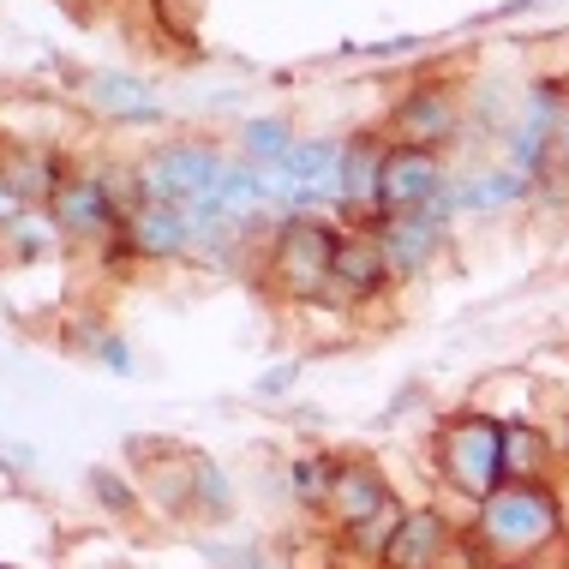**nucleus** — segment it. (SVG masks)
Here are the masks:
<instances>
[{
  "instance_id": "nucleus-1",
  "label": "nucleus",
  "mask_w": 569,
  "mask_h": 569,
  "mask_svg": "<svg viewBox=\"0 0 569 569\" xmlns=\"http://www.w3.org/2000/svg\"><path fill=\"white\" fill-rule=\"evenodd\" d=\"M486 540L498 551H510V558H521V551L546 546L551 533H558V503L546 498L533 480H516V486H498L486 498V516H480Z\"/></svg>"
},
{
  "instance_id": "nucleus-2",
  "label": "nucleus",
  "mask_w": 569,
  "mask_h": 569,
  "mask_svg": "<svg viewBox=\"0 0 569 569\" xmlns=\"http://www.w3.org/2000/svg\"><path fill=\"white\" fill-rule=\"evenodd\" d=\"M438 461L461 491L491 498V491H498V473H503V432L491 420H456L438 443Z\"/></svg>"
},
{
  "instance_id": "nucleus-3",
  "label": "nucleus",
  "mask_w": 569,
  "mask_h": 569,
  "mask_svg": "<svg viewBox=\"0 0 569 569\" xmlns=\"http://www.w3.org/2000/svg\"><path fill=\"white\" fill-rule=\"evenodd\" d=\"M330 264H336V240H330V228H318V222H300L276 240V276H282L295 295H312L330 276Z\"/></svg>"
},
{
  "instance_id": "nucleus-4",
  "label": "nucleus",
  "mask_w": 569,
  "mask_h": 569,
  "mask_svg": "<svg viewBox=\"0 0 569 569\" xmlns=\"http://www.w3.org/2000/svg\"><path fill=\"white\" fill-rule=\"evenodd\" d=\"M432 198H438V162L420 144H402L383 157V192H378L383 210H402L408 217V210H426Z\"/></svg>"
},
{
  "instance_id": "nucleus-5",
  "label": "nucleus",
  "mask_w": 569,
  "mask_h": 569,
  "mask_svg": "<svg viewBox=\"0 0 569 569\" xmlns=\"http://www.w3.org/2000/svg\"><path fill=\"white\" fill-rule=\"evenodd\" d=\"M192 234V217H187V204H162V198H144V204L127 217V240L138 246V252H150V258H168V252H180Z\"/></svg>"
},
{
  "instance_id": "nucleus-6",
  "label": "nucleus",
  "mask_w": 569,
  "mask_h": 569,
  "mask_svg": "<svg viewBox=\"0 0 569 569\" xmlns=\"http://www.w3.org/2000/svg\"><path fill=\"white\" fill-rule=\"evenodd\" d=\"M378 246H383V258H390L396 276H413L426 258H432V246H438V217H432V210H426V217H420V210H408V217L390 222V234H383Z\"/></svg>"
},
{
  "instance_id": "nucleus-7",
  "label": "nucleus",
  "mask_w": 569,
  "mask_h": 569,
  "mask_svg": "<svg viewBox=\"0 0 569 569\" xmlns=\"http://www.w3.org/2000/svg\"><path fill=\"white\" fill-rule=\"evenodd\" d=\"M325 503L336 510V521L360 528V521H366V516H378L390 498H383V486H378V473H372V468H342V473L330 480V498H325Z\"/></svg>"
},
{
  "instance_id": "nucleus-8",
  "label": "nucleus",
  "mask_w": 569,
  "mask_h": 569,
  "mask_svg": "<svg viewBox=\"0 0 569 569\" xmlns=\"http://www.w3.org/2000/svg\"><path fill=\"white\" fill-rule=\"evenodd\" d=\"M438 551H443V521L438 516H402V528H396L383 563L390 569H432Z\"/></svg>"
},
{
  "instance_id": "nucleus-9",
  "label": "nucleus",
  "mask_w": 569,
  "mask_h": 569,
  "mask_svg": "<svg viewBox=\"0 0 569 569\" xmlns=\"http://www.w3.org/2000/svg\"><path fill=\"white\" fill-rule=\"evenodd\" d=\"M54 222L67 228V234H102V228H109V192L90 187V180L54 187Z\"/></svg>"
},
{
  "instance_id": "nucleus-10",
  "label": "nucleus",
  "mask_w": 569,
  "mask_h": 569,
  "mask_svg": "<svg viewBox=\"0 0 569 569\" xmlns=\"http://www.w3.org/2000/svg\"><path fill=\"white\" fill-rule=\"evenodd\" d=\"M336 192L353 198V204H372V198L383 192V157L366 138H353V144L342 150V168H336Z\"/></svg>"
},
{
  "instance_id": "nucleus-11",
  "label": "nucleus",
  "mask_w": 569,
  "mask_h": 569,
  "mask_svg": "<svg viewBox=\"0 0 569 569\" xmlns=\"http://www.w3.org/2000/svg\"><path fill=\"white\" fill-rule=\"evenodd\" d=\"M402 127H408L413 144H438V138H450V127H456L450 90H420V97L402 109Z\"/></svg>"
},
{
  "instance_id": "nucleus-12",
  "label": "nucleus",
  "mask_w": 569,
  "mask_h": 569,
  "mask_svg": "<svg viewBox=\"0 0 569 569\" xmlns=\"http://www.w3.org/2000/svg\"><path fill=\"white\" fill-rule=\"evenodd\" d=\"M383 270H390V258H383V246H372V240H336V264H330V282H348V288H372Z\"/></svg>"
},
{
  "instance_id": "nucleus-13",
  "label": "nucleus",
  "mask_w": 569,
  "mask_h": 569,
  "mask_svg": "<svg viewBox=\"0 0 569 569\" xmlns=\"http://www.w3.org/2000/svg\"><path fill=\"white\" fill-rule=\"evenodd\" d=\"M282 162H288V180H295V192H312V187H325V174L336 180V168H342V157H336L330 144H295Z\"/></svg>"
},
{
  "instance_id": "nucleus-14",
  "label": "nucleus",
  "mask_w": 569,
  "mask_h": 569,
  "mask_svg": "<svg viewBox=\"0 0 569 569\" xmlns=\"http://www.w3.org/2000/svg\"><path fill=\"white\" fill-rule=\"evenodd\" d=\"M540 468H546V438L533 432V426H510V432H503V473L533 480Z\"/></svg>"
},
{
  "instance_id": "nucleus-15",
  "label": "nucleus",
  "mask_w": 569,
  "mask_h": 569,
  "mask_svg": "<svg viewBox=\"0 0 569 569\" xmlns=\"http://www.w3.org/2000/svg\"><path fill=\"white\" fill-rule=\"evenodd\" d=\"M510 198H521V180L516 174H480L473 187L456 192V204L461 210H498V204H510Z\"/></svg>"
},
{
  "instance_id": "nucleus-16",
  "label": "nucleus",
  "mask_w": 569,
  "mask_h": 569,
  "mask_svg": "<svg viewBox=\"0 0 569 569\" xmlns=\"http://www.w3.org/2000/svg\"><path fill=\"white\" fill-rule=\"evenodd\" d=\"M396 528H402V510H396V503H383L378 516H366L360 528H348V533H353V546H360V551H378V558H383L390 540H396Z\"/></svg>"
},
{
  "instance_id": "nucleus-17",
  "label": "nucleus",
  "mask_w": 569,
  "mask_h": 569,
  "mask_svg": "<svg viewBox=\"0 0 569 569\" xmlns=\"http://www.w3.org/2000/svg\"><path fill=\"white\" fill-rule=\"evenodd\" d=\"M246 150H252V162H282L295 144H288L282 120H252V127H246Z\"/></svg>"
},
{
  "instance_id": "nucleus-18",
  "label": "nucleus",
  "mask_w": 569,
  "mask_h": 569,
  "mask_svg": "<svg viewBox=\"0 0 569 569\" xmlns=\"http://www.w3.org/2000/svg\"><path fill=\"white\" fill-rule=\"evenodd\" d=\"M97 90L90 97L102 102V109H132V114H150V97H144V84H127V79H90Z\"/></svg>"
},
{
  "instance_id": "nucleus-19",
  "label": "nucleus",
  "mask_w": 569,
  "mask_h": 569,
  "mask_svg": "<svg viewBox=\"0 0 569 569\" xmlns=\"http://www.w3.org/2000/svg\"><path fill=\"white\" fill-rule=\"evenodd\" d=\"M330 480H336V473L325 468V461H300V468H295V491H300L306 503H325L330 498Z\"/></svg>"
},
{
  "instance_id": "nucleus-20",
  "label": "nucleus",
  "mask_w": 569,
  "mask_h": 569,
  "mask_svg": "<svg viewBox=\"0 0 569 569\" xmlns=\"http://www.w3.org/2000/svg\"><path fill=\"white\" fill-rule=\"evenodd\" d=\"M7 187L19 192V198H30V192H49V162H30V157H19L12 162V174H7Z\"/></svg>"
},
{
  "instance_id": "nucleus-21",
  "label": "nucleus",
  "mask_w": 569,
  "mask_h": 569,
  "mask_svg": "<svg viewBox=\"0 0 569 569\" xmlns=\"http://www.w3.org/2000/svg\"><path fill=\"white\" fill-rule=\"evenodd\" d=\"M546 150H558V157H563V174H569V102H558V114H551V138H546Z\"/></svg>"
},
{
  "instance_id": "nucleus-22",
  "label": "nucleus",
  "mask_w": 569,
  "mask_h": 569,
  "mask_svg": "<svg viewBox=\"0 0 569 569\" xmlns=\"http://www.w3.org/2000/svg\"><path fill=\"white\" fill-rule=\"evenodd\" d=\"M12 210H19V192H12L7 180H0V217H12Z\"/></svg>"
}]
</instances>
